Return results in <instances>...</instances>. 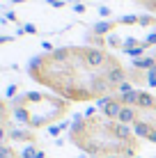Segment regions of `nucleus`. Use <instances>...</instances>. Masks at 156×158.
Wrapping results in <instances>:
<instances>
[{
	"label": "nucleus",
	"instance_id": "1",
	"mask_svg": "<svg viewBox=\"0 0 156 158\" xmlns=\"http://www.w3.org/2000/svg\"><path fill=\"white\" fill-rule=\"evenodd\" d=\"M28 73L32 80L57 92L67 101H101L120 89L129 78L117 60L103 67L94 64L90 48H57L48 55L32 57Z\"/></svg>",
	"mask_w": 156,
	"mask_h": 158
},
{
	"label": "nucleus",
	"instance_id": "2",
	"mask_svg": "<svg viewBox=\"0 0 156 158\" xmlns=\"http://www.w3.org/2000/svg\"><path fill=\"white\" fill-rule=\"evenodd\" d=\"M69 140L78 149L87 151L92 156H133L140 149V142L136 140L131 126L108 117L85 115L74 117V126L69 133Z\"/></svg>",
	"mask_w": 156,
	"mask_h": 158
},
{
	"label": "nucleus",
	"instance_id": "3",
	"mask_svg": "<svg viewBox=\"0 0 156 158\" xmlns=\"http://www.w3.org/2000/svg\"><path fill=\"white\" fill-rule=\"evenodd\" d=\"M69 112V101L60 96H48L39 92H28V94L14 99V117L19 124H25L30 128L48 126L51 122H57Z\"/></svg>",
	"mask_w": 156,
	"mask_h": 158
},
{
	"label": "nucleus",
	"instance_id": "4",
	"mask_svg": "<svg viewBox=\"0 0 156 158\" xmlns=\"http://www.w3.org/2000/svg\"><path fill=\"white\" fill-rule=\"evenodd\" d=\"M99 106H101V110H103V115L108 117V119H117V117H120V112H122V108H124L117 99H110V96L101 99Z\"/></svg>",
	"mask_w": 156,
	"mask_h": 158
},
{
	"label": "nucleus",
	"instance_id": "5",
	"mask_svg": "<svg viewBox=\"0 0 156 158\" xmlns=\"http://www.w3.org/2000/svg\"><path fill=\"white\" fill-rule=\"evenodd\" d=\"M110 30H115V23H112V21H101V23H96L92 28L94 35H110Z\"/></svg>",
	"mask_w": 156,
	"mask_h": 158
},
{
	"label": "nucleus",
	"instance_id": "6",
	"mask_svg": "<svg viewBox=\"0 0 156 158\" xmlns=\"http://www.w3.org/2000/svg\"><path fill=\"white\" fill-rule=\"evenodd\" d=\"M138 21H140L138 16H122V19H120V23H138Z\"/></svg>",
	"mask_w": 156,
	"mask_h": 158
},
{
	"label": "nucleus",
	"instance_id": "7",
	"mask_svg": "<svg viewBox=\"0 0 156 158\" xmlns=\"http://www.w3.org/2000/svg\"><path fill=\"white\" fill-rule=\"evenodd\" d=\"M138 23H140V25H152V19H149V16H140Z\"/></svg>",
	"mask_w": 156,
	"mask_h": 158
},
{
	"label": "nucleus",
	"instance_id": "8",
	"mask_svg": "<svg viewBox=\"0 0 156 158\" xmlns=\"http://www.w3.org/2000/svg\"><path fill=\"white\" fill-rule=\"evenodd\" d=\"M74 12H76V14H83V12H85V7L78 2V5H74Z\"/></svg>",
	"mask_w": 156,
	"mask_h": 158
},
{
	"label": "nucleus",
	"instance_id": "9",
	"mask_svg": "<svg viewBox=\"0 0 156 158\" xmlns=\"http://www.w3.org/2000/svg\"><path fill=\"white\" fill-rule=\"evenodd\" d=\"M99 14L106 19V16H110V9H108V7H101V9H99Z\"/></svg>",
	"mask_w": 156,
	"mask_h": 158
},
{
	"label": "nucleus",
	"instance_id": "10",
	"mask_svg": "<svg viewBox=\"0 0 156 158\" xmlns=\"http://www.w3.org/2000/svg\"><path fill=\"white\" fill-rule=\"evenodd\" d=\"M25 32H30V35H35V32H37V28H35V25H32V23H28V25H25Z\"/></svg>",
	"mask_w": 156,
	"mask_h": 158
},
{
	"label": "nucleus",
	"instance_id": "11",
	"mask_svg": "<svg viewBox=\"0 0 156 158\" xmlns=\"http://www.w3.org/2000/svg\"><path fill=\"white\" fill-rule=\"evenodd\" d=\"M46 2H51V5H55V7H62V5H64V2H62V0H46Z\"/></svg>",
	"mask_w": 156,
	"mask_h": 158
},
{
	"label": "nucleus",
	"instance_id": "12",
	"mask_svg": "<svg viewBox=\"0 0 156 158\" xmlns=\"http://www.w3.org/2000/svg\"><path fill=\"white\" fill-rule=\"evenodd\" d=\"M48 131H51V135H57V133H60V128H57V126H51Z\"/></svg>",
	"mask_w": 156,
	"mask_h": 158
},
{
	"label": "nucleus",
	"instance_id": "13",
	"mask_svg": "<svg viewBox=\"0 0 156 158\" xmlns=\"http://www.w3.org/2000/svg\"><path fill=\"white\" fill-rule=\"evenodd\" d=\"M14 2H23V0H14Z\"/></svg>",
	"mask_w": 156,
	"mask_h": 158
},
{
	"label": "nucleus",
	"instance_id": "14",
	"mask_svg": "<svg viewBox=\"0 0 156 158\" xmlns=\"http://www.w3.org/2000/svg\"><path fill=\"white\" fill-rule=\"evenodd\" d=\"M110 158H115V156H110Z\"/></svg>",
	"mask_w": 156,
	"mask_h": 158
}]
</instances>
